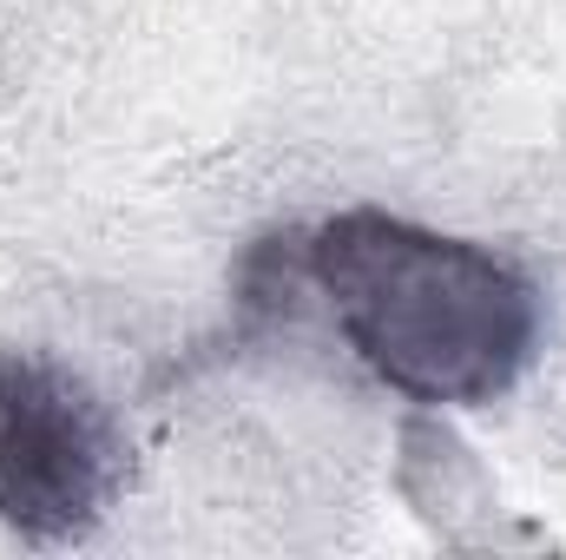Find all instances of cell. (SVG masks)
<instances>
[{
  "label": "cell",
  "mask_w": 566,
  "mask_h": 560,
  "mask_svg": "<svg viewBox=\"0 0 566 560\" xmlns=\"http://www.w3.org/2000/svg\"><path fill=\"white\" fill-rule=\"evenodd\" d=\"M126 481V435L99 390L53 356L0 350V528L20 541L86 535Z\"/></svg>",
  "instance_id": "2"
},
{
  "label": "cell",
  "mask_w": 566,
  "mask_h": 560,
  "mask_svg": "<svg viewBox=\"0 0 566 560\" xmlns=\"http://www.w3.org/2000/svg\"><path fill=\"white\" fill-rule=\"evenodd\" d=\"M303 271L356 363L422 409L507 396L541 350V283L514 258L382 205L323 218L303 238Z\"/></svg>",
  "instance_id": "1"
}]
</instances>
